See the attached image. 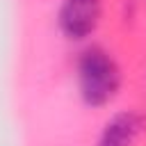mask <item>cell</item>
I'll return each mask as SVG.
<instances>
[{
	"label": "cell",
	"mask_w": 146,
	"mask_h": 146,
	"mask_svg": "<svg viewBox=\"0 0 146 146\" xmlns=\"http://www.w3.org/2000/svg\"><path fill=\"white\" fill-rule=\"evenodd\" d=\"M73 80L80 103L89 110H103L121 96L125 73L119 57L107 46L87 41L75 55Z\"/></svg>",
	"instance_id": "1"
},
{
	"label": "cell",
	"mask_w": 146,
	"mask_h": 146,
	"mask_svg": "<svg viewBox=\"0 0 146 146\" xmlns=\"http://www.w3.org/2000/svg\"><path fill=\"white\" fill-rule=\"evenodd\" d=\"M105 18V0H59L55 25L64 41L87 43Z\"/></svg>",
	"instance_id": "2"
},
{
	"label": "cell",
	"mask_w": 146,
	"mask_h": 146,
	"mask_svg": "<svg viewBox=\"0 0 146 146\" xmlns=\"http://www.w3.org/2000/svg\"><path fill=\"white\" fill-rule=\"evenodd\" d=\"M144 132H146L144 112L135 107L116 110L103 121L94 146H137Z\"/></svg>",
	"instance_id": "3"
},
{
	"label": "cell",
	"mask_w": 146,
	"mask_h": 146,
	"mask_svg": "<svg viewBox=\"0 0 146 146\" xmlns=\"http://www.w3.org/2000/svg\"><path fill=\"white\" fill-rule=\"evenodd\" d=\"M139 2L141 0H121V18L128 23V21H135L137 16V9H139Z\"/></svg>",
	"instance_id": "4"
}]
</instances>
